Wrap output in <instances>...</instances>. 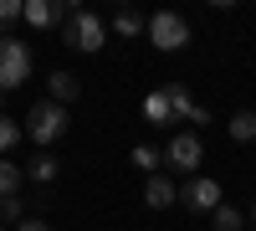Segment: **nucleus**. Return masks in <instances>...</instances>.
<instances>
[{
  "mask_svg": "<svg viewBox=\"0 0 256 231\" xmlns=\"http://www.w3.org/2000/svg\"><path fill=\"white\" fill-rule=\"evenodd\" d=\"M20 211H26V200H20V195H6V200H0V226H6V221H20Z\"/></svg>",
  "mask_w": 256,
  "mask_h": 231,
  "instance_id": "nucleus-19",
  "label": "nucleus"
},
{
  "mask_svg": "<svg viewBox=\"0 0 256 231\" xmlns=\"http://www.w3.org/2000/svg\"><path fill=\"white\" fill-rule=\"evenodd\" d=\"M62 134H67V108L62 103H36V108L26 113V139H36V149H46V144H56Z\"/></svg>",
  "mask_w": 256,
  "mask_h": 231,
  "instance_id": "nucleus-1",
  "label": "nucleus"
},
{
  "mask_svg": "<svg viewBox=\"0 0 256 231\" xmlns=\"http://www.w3.org/2000/svg\"><path fill=\"white\" fill-rule=\"evenodd\" d=\"M67 16H72L67 0H20V21H31L36 31H46V26H67Z\"/></svg>",
  "mask_w": 256,
  "mask_h": 231,
  "instance_id": "nucleus-6",
  "label": "nucleus"
},
{
  "mask_svg": "<svg viewBox=\"0 0 256 231\" xmlns=\"http://www.w3.org/2000/svg\"><path fill=\"white\" fill-rule=\"evenodd\" d=\"M113 31H118V36H138V31H148V21H144L138 11H118V16H113Z\"/></svg>",
  "mask_w": 256,
  "mask_h": 231,
  "instance_id": "nucleus-14",
  "label": "nucleus"
},
{
  "mask_svg": "<svg viewBox=\"0 0 256 231\" xmlns=\"http://www.w3.org/2000/svg\"><path fill=\"white\" fill-rule=\"evenodd\" d=\"M210 226L216 231H246V216L236 211V205H216V211H210Z\"/></svg>",
  "mask_w": 256,
  "mask_h": 231,
  "instance_id": "nucleus-11",
  "label": "nucleus"
},
{
  "mask_svg": "<svg viewBox=\"0 0 256 231\" xmlns=\"http://www.w3.org/2000/svg\"><path fill=\"white\" fill-rule=\"evenodd\" d=\"M144 200L154 205V211H164V205H174V200H180V190H174V185H169L164 175H148V185H144Z\"/></svg>",
  "mask_w": 256,
  "mask_h": 231,
  "instance_id": "nucleus-9",
  "label": "nucleus"
},
{
  "mask_svg": "<svg viewBox=\"0 0 256 231\" xmlns=\"http://www.w3.org/2000/svg\"><path fill=\"white\" fill-rule=\"evenodd\" d=\"M16 231H52V226H46V221H20Z\"/></svg>",
  "mask_w": 256,
  "mask_h": 231,
  "instance_id": "nucleus-21",
  "label": "nucleus"
},
{
  "mask_svg": "<svg viewBox=\"0 0 256 231\" xmlns=\"http://www.w3.org/2000/svg\"><path fill=\"white\" fill-rule=\"evenodd\" d=\"M46 93H52V103H62V108H67V103L82 93V82H77L72 72H52V77H46Z\"/></svg>",
  "mask_w": 256,
  "mask_h": 231,
  "instance_id": "nucleus-10",
  "label": "nucleus"
},
{
  "mask_svg": "<svg viewBox=\"0 0 256 231\" xmlns=\"http://www.w3.org/2000/svg\"><path fill=\"white\" fill-rule=\"evenodd\" d=\"M164 98H169V123H174V118H180V123H210V113L190 103L184 82H169V88H164Z\"/></svg>",
  "mask_w": 256,
  "mask_h": 231,
  "instance_id": "nucleus-8",
  "label": "nucleus"
},
{
  "mask_svg": "<svg viewBox=\"0 0 256 231\" xmlns=\"http://www.w3.org/2000/svg\"><path fill=\"white\" fill-rule=\"evenodd\" d=\"M230 139H236V144H251L256 139V113H236V118H230Z\"/></svg>",
  "mask_w": 256,
  "mask_h": 231,
  "instance_id": "nucleus-15",
  "label": "nucleus"
},
{
  "mask_svg": "<svg viewBox=\"0 0 256 231\" xmlns=\"http://www.w3.org/2000/svg\"><path fill=\"white\" fill-rule=\"evenodd\" d=\"M0 231H6V226H0Z\"/></svg>",
  "mask_w": 256,
  "mask_h": 231,
  "instance_id": "nucleus-23",
  "label": "nucleus"
},
{
  "mask_svg": "<svg viewBox=\"0 0 256 231\" xmlns=\"http://www.w3.org/2000/svg\"><path fill=\"white\" fill-rule=\"evenodd\" d=\"M56 170H62V159H52V154H36L26 175H31L36 185H52V180H56Z\"/></svg>",
  "mask_w": 256,
  "mask_h": 231,
  "instance_id": "nucleus-12",
  "label": "nucleus"
},
{
  "mask_svg": "<svg viewBox=\"0 0 256 231\" xmlns=\"http://www.w3.org/2000/svg\"><path fill=\"white\" fill-rule=\"evenodd\" d=\"M251 226H256V200H251Z\"/></svg>",
  "mask_w": 256,
  "mask_h": 231,
  "instance_id": "nucleus-22",
  "label": "nucleus"
},
{
  "mask_svg": "<svg viewBox=\"0 0 256 231\" xmlns=\"http://www.w3.org/2000/svg\"><path fill=\"white\" fill-rule=\"evenodd\" d=\"M62 36H67L72 52H102V21L92 11H72L67 26H62Z\"/></svg>",
  "mask_w": 256,
  "mask_h": 231,
  "instance_id": "nucleus-4",
  "label": "nucleus"
},
{
  "mask_svg": "<svg viewBox=\"0 0 256 231\" xmlns=\"http://www.w3.org/2000/svg\"><path fill=\"white\" fill-rule=\"evenodd\" d=\"M20 134H26V129H20V123H10L6 113H0V159H6L16 144H20Z\"/></svg>",
  "mask_w": 256,
  "mask_h": 231,
  "instance_id": "nucleus-18",
  "label": "nucleus"
},
{
  "mask_svg": "<svg viewBox=\"0 0 256 231\" xmlns=\"http://www.w3.org/2000/svg\"><path fill=\"white\" fill-rule=\"evenodd\" d=\"M144 118H148V123H169V98H164V93H148V98H144Z\"/></svg>",
  "mask_w": 256,
  "mask_h": 231,
  "instance_id": "nucleus-17",
  "label": "nucleus"
},
{
  "mask_svg": "<svg viewBox=\"0 0 256 231\" xmlns=\"http://www.w3.org/2000/svg\"><path fill=\"white\" fill-rule=\"evenodd\" d=\"M200 159H205V144L190 134V129L174 134V139H169V149H164V164H169V170H180V175H195Z\"/></svg>",
  "mask_w": 256,
  "mask_h": 231,
  "instance_id": "nucleus-5",
  "label": "nucleus"
},
{
  "mask_svg": "<svg viewBox=\"0 0 256 231\" xmlns=\"http://www.w3.org/2000/svg\"><path fill=\"white\" fill-rule=\"evenodd\" d=\"M20 180H26V170H20V164H10V159H0V200L16 195V190H20Z\"/></svg>",
  "mask_w": 256,
  "mask_h": 231,
  "instance_id": "nucleus-13",
  "label": "nucleus"
},
{
  "mask_svg": "<svg viewBox=\"0 0 256 231\" xmlns=\"http://www.w3.org/2000/svg\"><path fill=\"white\" fill-rule=\"evenodd\" d=\"M128 159H134V164H138V170H148V175H159V164H164V154L154 149V144H138V149H134V154H128Z\"/></svg>",
  "mask_w": 256,
  "mask_h": 231,
  "instance_id": "nucleus-16",
  "label": "nucleus"
},
{
  "mask_svg": "<svg viewBox=\"0 0 256 231\" xmlns=\"http://www.w3.org/2000/svg\"><path fill=\"white\" fill-rule=\"evenodd\" d=\"M180 200L190 205V211H200V216H205V211H216V205H220V185L210 180V175H190V180H184V190H180Z\"/></svg>",
  "mask_w": 256,
  "mask_h": 231,
  "instance_id": "nucleus-7",
  "label": "nucleus"
},
{
  "mask_svg": "<svg viewBox=\"0 0 256 231\" xmlns=\"http://www.w3.org/2000/svg\"><path fill=\"white\" fill-rule=\"evenodd\" d=\"M26 77H31V47H26V41H16V36L6 31V36H0V93L20 88Z\"/></svg>",
  "mask_w": 256,
  "mask_h": 231,
  "instance_id": "nucleus-2",
  "label": "nucleus"
},
{
  "mask_svg": "<svg viewBox=\"0 0 256 231\" xmlns=\"http://www.w3.org/2000/svg\"><path fill=\"white\" fill-rule=\"evenodd\" d=\"M148 41H154L159 52H180V47H190V21L174 16V11L148 16Z\"/></svg>",
  "mask_w": 256,
  "mask_h": 231,
  "instance_id": "nucleus-3",
  "label": "nucleus"
},
{
  "mask_svg": "<svg viewBox=\"0 0 256 231\" xmlns=\"http://www.w3.org/2000/svg\"><path fill=\"white\" fill-rule=\"evenodd\" d=\"M20 21V0H0V36H6V26H16Z\"/></svg>",
  "mask_w": 256,
  "mask_h": 231,
  "instance_id": "nucleus-20",
  "label": "nucleus"
}]
</instances>
